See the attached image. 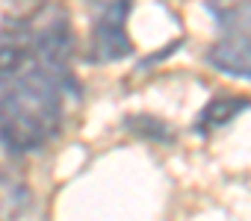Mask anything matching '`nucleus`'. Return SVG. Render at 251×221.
I'll return each instance as SVG.
<instances>
[{"mask_svg":"<svg viewBox=\"0 0 251 221\" xmlns=\"http://www.w3.org/2000/svg\"><path fill=\"white\" fill-rule=\"evenodd\" d=\"M71 74V27L56 3L0 24V145L9 154L45 148L62 127Z\"/></svg>","mask_w":251,"mask_h":221,"instance_id":"obj_1","label":"nucleus"},{"mask_svg":"<svg viewBox=\"0 0 251 221\" xmlns=\"http://www.w3.org/2000/svg\"><path fill=\"white\" fill-rule=\"evenodd\" d=\"M124 127H127L133 136H139V139H151V142H175L169 124L160 121L157 115H148V112L127 115V118H124Z\"/></svg>","mask_w":251,"mask_h":221,"instance_id":"obj_6","label":"nucleus"},{"mask_svg":"<svg viewBox=\"0 0 251 221\" xmlns=\"http://www.w3.org/2000/svg\"><path fill=\"white\" fill-rule=\"evenodd\" d=\"M207 65H213L222 74L251 80V42L222 36L210 50H207Z\"/></svg>","mask_w":251,"mask_h":221,"instance_id":"obj_3","label":"nucleus"},{"mask_svg":"<svg viewBox=\"0 0 251 221\" xmlns=\"http://www.w3.org/2000/svg\"><path fill=\"white\" fill-rule=\"evenodd\" d=\"M133 9V0H106L100 6V12L95 15L92 24V44L86 59L92 65H103V62H115L133 53V44L127 39V18Z\"/></svg>","mask_w":251,"mask_h":221,"instance_id":"obj_2","label":"nucleus"},{"mask_svg":"<svg viewBox=\"0 0 251 221\" xmlns=\"http://www.w3.org/2000/svg\"><path fill=\"white\" fill-rule=\"evenodd\" d=\"M204 9L225 36L251 42V0H207Z\"/></svg>","mask_w":251,"mask_h":221,"instance_id":"obj_4","label":"nucleus"},{"mask_svg":"<svg viewBox=\"0 0 251 221\" xmlns=\"http://www.w3.org/2000/svg\"><path fill=\"white\" fill-rule=\"evenodd\" d=\"M251 106V97H239V94H219L213 97L204 109H201V115L195 118V130L201 136H210L213 130L230 124L239 112H245V109Z\"/></svg>","mask_w":251,"mask_h":221,"instance_id":"obj_5","label":"nucleus"}]
</instances>
